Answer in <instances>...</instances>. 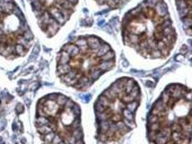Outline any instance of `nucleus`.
Listing matches in <instances>:
<instances>
[{
  "label": "nucleus",
  "instance_id": "obj_4",
  "mask_svg": "<svg viewBox=\"0 0 192 144\" xmlns=\"http://www.w3.org/2000/svg\"><path fill=\"white\" fill-rule=\"evenodd\" d=\"M191 89L184 84L166 86L150 109L148 136L155 144H184L190 140Z\"/></svg>",
  "mask_w": 192,
  "mask_h": 144
},
{
  "label": "nucleus",
  "instance_id": "obj_3",
  "mask_svg": "<svg viewBox=\"0 0 192 144\" xmlns=\"http://www.w3.org/2000/svg\"><path fill=\"white\" fill-rule=\"evenodd\" d=\"M140 102L139 84L129 77L117 79L100 94L94 105L100 141L119 138L134 128Z\"/></svg>",
  "mask_w": 192,
  "mask_h": 144
},
{
  "label": "nucleus",
  "instance_id": "obj_6",
  "mask_svg": "<svg viewBox=\"0 0 192 144\" xmlns=\"http://www.w3.org/2000/svg\"><path fill=\"white\" fill-rule=\"evenodd\" d=\"M16 42H17V44L22 45V46H24V47L26 48L27 50L29 49L32 45L31 42L28 41L27 40L25 39L23 37V35H18V36H17Z\"/></svg>",
  "mask_w": 192,
  "mask_h": 144
},
{
  "label": "nucleus",
  "instance_id": "obj_9",
  "mask_svg": "<svg viewBox=\"0 0 192 144\" xmlns=\"http://www.w3.org/2000/svg\"><path fill=\"white\" fill-rule=\"evenodd\" d=\"M23 37L25 39L27 40L28 41H30V42H32V40H33V34H32V32L30 30H28L26 32H25L23 34Z\"/></svg>",
  "mask_w": 192,
  "mask_h": 144
},
{
  "label": "nucleus",
  "instance_id": "obj_12",
  "mask_svg": "<svg viewBox=\"0 0 192 144\" xmlns=\"http://www.w3.org/2000/svg\"><path fill=\"white\" fill-rule=\"evenodd\" d=\"M2 35H3V30L2 28L0 27V36H2Z\"/></svg>",
  "mask_w": 192,
  "mask_h": 144
},
{
  "label": "nucleus",
  "instance_id": "obj_10",
  "mask_svg": "<svg viewBox=\"0 0 192 144\" xmlns=\"http://www.w3.org/2000/svg\"><path fill=\"white\" fill-rule=\"evenodd\" d=\"M24 111V107L23 105H22L21 103H18L17 106H16V112L19 114L20 113H22V112Z\"/></svg>",
  "mask_w": 192,
  "mask_h": 144
},
{
  "label": "nucleus",
  "instance_id": "obj_11",
  "mask_svg": "<svg viewBox=\"0 0 192 144\" xmlns=\"http://www.w3.org/2000/svg\"><path fill=\"white\" fill-rule=\"evenodd\" d=\"M12 129H13L14 131H17V126H16L15 123H13V125H12Z\"/></svg>",
  "mask_w": 192,
  "mask_h": 144
},
{
  "label": "nucleus",
  "instance_id": "obj_7",
  "mask_svg": "<svg viewBox=\"0 0 192 144\" xmlns=\"http://www.w3.org/2000/svg\"><path fill=\"white\" fill-rule=\"evenodd\" d=\"M27 49L22 45H15V54L17 55H24L27 53Z\"/></svg>",
  "mask_w": 192,
  "mask_h": 144
},
{
  "label": "nucleus",
  "instance_id": "obj_2",
  "mask_svg": "<svg viewBox=\"0 0 192 144\" xmlns=\"http://www.w3.org/2000/svg\"><path fill=\"white\" fill-rule=\"evenodd\" d=\"M115 53L97 36L75 38L61 48L56 73L60 81L78 91H86L103 74L114 67Z\"/></svg>",
  "mask_w": 192,
  "mask_h": 144
},
{
  "label": "nucleus",
  "instance_id": "obj_8",
  "mask_svg": "<svg viewBox=\"0 0 192 144\" xmlns=\"http://www.w3.org/2000/svg\"><path fill=\"white\" fill-rule=\"evenodd\" d=\"M12 12L14 13V15H15L18 19L20 20V21H24V20H25V19L24 17V15L22 12V11L19 9L17 7H15V6H14L13 7V10H12Z\"/></svg>",
  "mask_w": 192,
  "mask_h": 144
},
{
  "label": "nucleus",
  "instance_id": "obj_13",
  "mask_svg": "<svg viewBox=\"0 0 192 144\" xmlns=\"http://www.w3.org/2000/svg\"><path fill=\"white\" fill-rule=\"evenodd\" d=\"M0 144H4V142H3V141H2V142H1V143H0Z\"/></svg>",
  "mask_w": 192,
  "mask_h": 144
},
{
  "label": "nucleus",
  "instance_id": "obj_1",
  "mask_svg": "<svg viewBox=\"0 0 192 144\" xmlns=\"http://www.w3.org/2000/svg\"><path fill=\"white\" fill-rule=\"evenodd\" d=\"M124 44L147 58L168 57L177 39L168 7L163 0H144L122 21Z\"/></svg>",
  "mask_w": 192,
  "mask_h": 144
},
{
  "label": "nucleus",
  "instance_id": "obj_5",
  "mask_svg": "<svg viewBox=\"0 0 192 144\" xmlns=\"http://www.w3.org/2000/svg\"><path fill=\"white\" fill-rule=\"evenodd\" d=\"M81 116L74 100L53 93L40 100L36 126L46 144H84Z\"/></svg>",
  "mask_w": 192,
  "mask_h": 144
}]
</instances>
